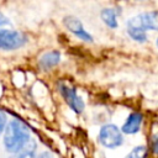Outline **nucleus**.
I'll list each match as a JSON object with an SVG mask.
<instances>
[{"instance_id": "7", "label": "nucleus", "mask_w": 158, "mask_h": 158, "mask_svg": "<svg viewBox=\"0 0 158 158\" xmlns=\"http://www.w3.org/2000/svg\"><path fill=\"white\" fill-rule=\"evenodd\" d=\"M142 120H143V116L142 114L139 112H131L126 121L123 122L122 127H121V132L126 133V135H133V133H137L141 128V123H142Z\"/></svg>"}, {"instance_id": "4", "label": "nucleus", "mask_w": 158, "mask_h": 158, "mask_svg": "<svg viewBox=\"0 0 158 158\" xmlns=\"http://www.w3.org/2000/svg\"><path fill=\"white\" fill-rule=\"evenodd\" d=\"M127 28H136L143 32L148 30L158 31V12H142L127 21Z\"/></svg>"}, {"instance_id": "6", "label": "nucleus", "mask_w": 158, "mask_h": 158, "mask_svg": "<svg viewBox=\"0 0 158 158\" xmlns=\"http://www.w3.org/2000/svg\"><path fill=\"white\" fill-rule=\"evenodd\" d=\"M63 23H64L65 28L69 32H72L77 38H79L84 42H93V36L84 28L81 21L78 17H75L73 15H68L63 19Z\"/></svg>"}, {"instance_id": "12", "label": "nucleus", "mask_w": 158, "mask_h": 158, "mask_svg": "<svg viewBox=\"0 0 158 158\" xmlns=\"http://www.w3.org/2000/svg\"><path fill=\"white\" fill-rule=\"evenodd\" d=\"M147 156V148L144 146L135 147L125 158H146Z\"/></svg>"}, {"instance_id": "8", "label": "nucleus", "mask_w": 158, "mask_h": 158, "mask_svg": "<svg viewBox=\"0 0 158 158\" xmlns=\"http://www.w3.org/2000/svg\"><path fill=\"white\" fill-rule=\"evenodd\" d=\"M60 58H62V54L59 51H56V49L48 51V52H44L38 58V65L41 69L48 70V69H52L53 67H56L60 62Z\"/></svg>"}, {"instance_id": "11", "label": "nucleus", "mask_w": 158, "mask_h": 158, "mask_svg": "<svg viewBox=\"0 0 158 158\" xmlns=\"http://www.w3.org/2000/svg\"><path fill=\"white\" fill-rule=\"evenodd\" d=\"M127 33L128 36L136 41V42H139V43H143L147 41V35L146 32L141 31V30H136V28H127Z\"/></svg>"}, {"instance_id": "16", "label": "nucleus", "mask_w": 158, "mask_h": 158, "mask_svg": "<svg viewBox=\"0 0 158 158\" xmlns=\"http://www.w3.org/2000/svg\"><path fill=\"white\" fill-rule=\"evenodd\" d=\"M157 47H158V38H157Z\"/></svg>"}, {"instance_id": "3", "label": "nucleus", "mask_w": 158, "mask_h": 158, "mask_svg": "<svg viewBox=\"0 0 158 158\" xmlns=\"http://www.w3.org/2000/svg\"><path fill=\"white\" fill-rule=\"evenodd\" d=\"M27 43V37L25 33L16 30H0V49L14 51L23 47Z\"/></svg>"}, {"instance_id": "15", "label": "nucleus", "mask_w": 158, "mask_h": 158, "mask_svg": "<svg viewBox=\"0 0 158 158\" xmlns=\"http://www.w3.org/2000/svg\"><path fill=\"white\" fill-rule=\"evenodd\" d=\"M152 147H153V152L156 154H158V136L153 139V143H152Z\"/></svg>"}, {"instance_id": "2", "label": "nucleus", "mask_w": 158, "mask_h": 158, "mask_svg": "<svg viewBox=\"0 0 158 158\" xmlns=\"http://www.w3.org/2000/svg\"><path fill=\"white\" fill-rule=\"evenodd\" d=\"M98 141L105 147V148H117L123 143V136L121 130L114 125V123H106L104 125L98 135Z\"/></svg>"}, {"instance_id": "9", "label": "nucleus", "mask_w": 158, "mask_h": 158, "mask_svg": "<svg viewBox=\"0 0 158 158\" xmlns=\"http://www.w3.org/2000/svg\"><path fill=\"white\" fill-rule=\"evenodd\" d=\"M117 14L118 12L116 11V9H114V7H105V9L101 10L100 16H101L102 22L107 27L116 28L118 26V23H117Z\"/></svg>"}, {"instance_id": "14", "label": "nucleus", "mask_w": 158, "mask_h": 158, "mask_svg": "<svg viewBox=\"0 0 158 158\" xmlns=\"http://www.w3.org/2000/svg\"><path fill=\"white\" fill-rule=\"evenodd\" d=\"M10 23V21H9V19L2 14V12H0V27H2V26H6V25H9Z\"/></svg>"}, {"instance_id": "13", "label": "nucleus", "mask_w": 158, "mask_h": 158, "mask_svg": "<svg viewBox=\"0 0 158 158\" xmlns=\"http://www.w3.org/2000/svg\"><path fill=\"white\" fill-rule=\"evenodd\" d=\"M7 125V116L2 109H0V135L4 132L5 127Z\"/></svg>"}, {"instance_id": "5", "label": "nucleus", "mask_w": 158, "mask_h": 158, "mask_svg": "<svg viewBox=\"0 0 158 158\" xmlns=\"http://www.w3.org/2000/svg\"><path fill=\"white\" fill-rule=\"evenodd\" d=\"M58 91L60 93L62 98L64 99V101L67 102V105L77 114H81L84 111L85 104L83 101V99L78 95L77 89L67 83L60 81L58 84Z\"/></svg>"}, {"instance_id": "1", "label": "nucleus", "mask_w": 158, "mask_h": 158, "mask_svg": "<svg viewBox=\"0 0 158 158\" xmlns=\"http://www.w3.org/2000/svg\"><path fill=\"white\" fill-rule=\"evenodd\" d=\"M2 141H4L5 151L15 156L19 152H21L32 141L31 131L23 121L19 118H14L10 122H7L4 130Z\"/></svg>"}, {"instance_id": "10", "label": "nucleus", "mask_w": 158, "mask_h": 158, "mask_svg": "<svg viewBox=\"0 0 158 158\" xmlns=\"http://www.w3.org/2000/svg\"><path fill=\"white\" fill-rule=\"evenodd\" d=\"M36 148H37V144L32 139L21 152L15 154L14 158H36Z\"/></svg>"}]
</instances>
